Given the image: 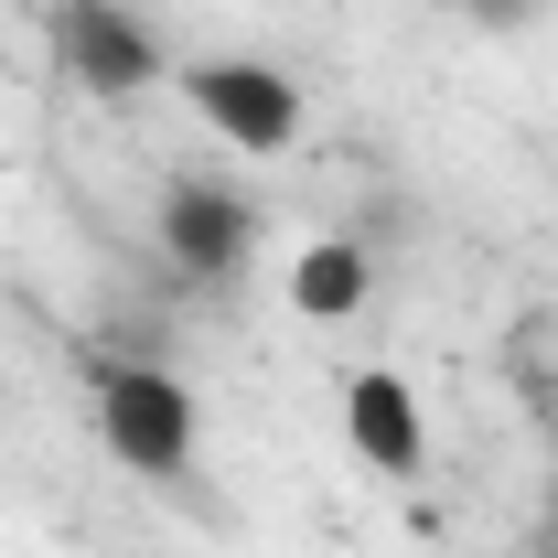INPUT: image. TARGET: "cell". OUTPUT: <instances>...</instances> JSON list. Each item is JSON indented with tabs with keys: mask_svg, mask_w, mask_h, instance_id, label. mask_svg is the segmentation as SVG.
I'll use <instances>...</instances> for the list:
<instances>
[{
	"mask_svg": "<svg viewBox=\"0 0 558 558\" xmlns=\"http://www.w3.org/2000/svg\"><path fill=\"white\" fill-rule=\"evenodd\" d=\"M97 440H108V462L140 473V484H183L194 473V387L172 376V365H97Z\"/></svg>",
	"mask_w": 558,
	"mask_h": 558,
	"instance_id": "6da1fadb",
	"label": "cell"
},
{
	"mask_svg": "<svg viewBox=\"0 0 558 558\" xmlns=\"http://www.w3.org/2000/svg\"><path fill=\"white\" fill-rule=\"evenodd\" d=\"M54 54H65V75L86 86V97H140V86H161V44H150V22H140L130 0H54Z\"/></svg>",
	"mask_w": 558,
	"mask_h": 558,
	"instance_id": "7a4b0ae2",
	"label": "cell"
},
{
	"mask_svg": "<svg viewBox=\"0 0 558 558\" xmlns=\"http://www.w3.org/2000/svg\"><path fill=\"white\" fill-rule=\"evenodd\" d=\"M183 97H194V119H205L226 150H290L301 140V86L279 65H247V54H215V65H194L183 75Z\"/></svg>",
	"mask_w": 558,
	"mask_h": 558,
	"instance_id": "3957f363",
	"label": "cell"
},
{
	"mask_svg": "<svg viewBox=\"0 0 558 558\" xmlns=\"http://www.w3.org/2000/svg\"><path fill=\"white\" fill-rule=\"evenodd\" d=\"M344 440L387 473V484H418L429 418H418V387L398 376V365H354V376H344Z\"/></svg>",
	"mask_w": 558,
	"mask_h": 558,
	"instance_id": "277c9868",
	"label": "cell"
},
{
	"mask_svg": "<svg viewBox=\"0 0 558 558\" xmlns=\"http://www.w3.org/2000/svg\"><path fill=\"white\" fill-rule=\"evenodd\" d=\"M247 236H258V215L236 205L226 183H172V194H161V247H172L183 279H236Z\"/></svg>",
	"mask_w": 558,
	"mask_h": 558,
	"instance_id": "5b68a950",
	"label": "cell"
},
{
	"mask_svg": "<svg viewBox=\"0 0 558 558\" xmlns=\"http://www.w3.org/2000/svg\"><path fill=\"white\" fill-rule=\"evenodd\" d=\"M279 290H290V312H301V323H354V312H365V290H376V258H365L354 236H323V247H301V258H290Z\"/></svg>",
	"mask_w": 558,
	"mask_h": 558,
	"instance_id": "8992f818",
	"label": "cell"
},
{
	"mask_svg": "<svg viewBox=\"0 0 558 558\" xmlns=\"http://www.w3.org/2000/svg\"><path fill=\"white\" fill-rule=\"evenodd\" d=\"M484 22H515V0H484Z\"/></svg>",
	"mask_w": 558,
	"mask_h": 558,
	"instance_id": "52a82bcc",
	"label": "cell"
},
{
	"mask_svg": "<svg viewBox=\"0 0 558 558\" xmlns=\"http://www.w3.org/2000/svg\"><path fill=\"white\" fill-rule=\"evenodd\" d=\"M0 75H11V54H0Z\"/></svg>",
	"mask_w": 558,
	"mask_h": 558,
	"instance_id": "ba28073f",
	"label": "cell"
}]
</instances>
